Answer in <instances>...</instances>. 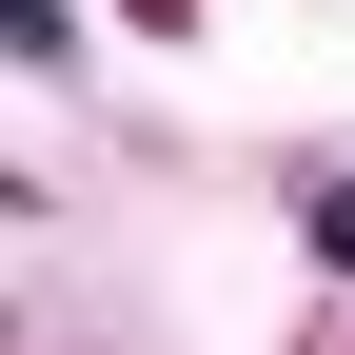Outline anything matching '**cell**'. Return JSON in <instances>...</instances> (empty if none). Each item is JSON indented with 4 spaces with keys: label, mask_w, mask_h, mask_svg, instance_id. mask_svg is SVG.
Returning a JSON list of instances; mask_svg holds the SVG:
<instances>
[{
    "label": "cell",
    "mask_w": 355,
    "mask_h": 355,
    "mask_svg": "<svg viewBox=\"0 0 355 355\" xmlns=\"http://www.w3.org/2000/svg\"><path fill=\"white\" fill-rule=\"evenodd\" d=\"M296 237H316L336 277H355V178H316V198H296Z\"/></svg>",
    "instance_id": "cell-1"
}]
</instances>
